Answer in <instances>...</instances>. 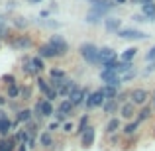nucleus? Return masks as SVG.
Wrapping results in <instances>:
<instances>
[{
	"label": "nucleus",
	"mask_w": 155,
	"mask_h": 151,
	"mask_svg": "<svg viewBox=\"0 0 155 151\" xmlns=\"http://www.w3.org/2000/svg\"><path fill=\"white\" fill-rule=\"evenodd\" d=\"M79 55L83 57L88 65L102 67V65H100V47H96L94 43H83V45H79Z\"/></svg>",
	"instance_id": "f257e3e1"
},
{
	"label": "nucleus",
	"mask_w": 155,
	"mask_h": 151,
	"mask_svg": "<svg viewBox=\"0 0 155 151\" xmlns=\"http://www.w3.org/2000/svg\"><path fill=\"white\" fill-rule=\"evenodd\" d=\"M8 45L16 51H28V49H31V47H35V41H34V38L28 35V34H18V35L8 39Z\"/></svg>",
	"instance_id": "f03ea898"
},
{
	"label": "nucleus",
	"mask_w": 155,
	"mask_h": 151,
	"mask_svg": "<svg viewBox=\"0 0 155 151\" xmlns=\"http://www.w3.org/2000/svg\"><path fill=\"white\" fill-rule=\"evenodd\" d=\"M53 114H55V108H53V102L47 100L45 96L43 98H39L38 102L34 104V118L35 120H41V118H51Z\"/></svg>",
	"instance_id": "7ed1b4c3"
},
{
	"label": "nucleus",
	"mask_w": 155,
	"mask_h": 151,
	"mask_svg": "<svg viewBox=\"0 0 155 151\" xmlns=\"http://www.w3.org/2000/svg\"><path fill=\"white\" fill-rule=\"evenodd\" d=\"M151 100V94H149L147 88H141V87H136L130 90V102H134V104L140 108V106L147 104V102Z\"/></svg>",
	"instance_id": "20e7f679"
},
{
	"label": "nucleus",
	"mask_w": 155,
	"mask_h": 151,
	"mask_svg": "<svg viewBox=\"0 0 155 151\" xmlns=\"http://www.w3.org/2000/svg\"><path fill=\"white\" fill-rule=\"evenodd\" d=\"M47 41H49L51 45L55 47L57 51H59V57H65V55L69 53V49H71V47H69V41L63 38V35H59V34H53L51 38L47 39Z\"/></svg>",
	"instance_id": "39448f33"
},
{
	"label": "nucleus",
	"mask_w": 155,
	"mask_h": 151,
	"mask_svg": "<svg viewBox=\"0 0 155 151\" xmlns=\"http://www.w3.org/2000/svg\"><path fill=\"white\" fill-rule=\"evenodd\" d=\"M104 100H106L104 92L100 90V88H96V90H91V94H88V98H87V102H84V106H87L88 110H92V108H102Z\"/></svg>",
	"instance_id": "423d86ee"
},
{
	"label": "nucleus",
	"mask_w": 155,
	"mask_h": 151,
	"mask_svg": "<svg viewBox=\"0 0 155 151\" xmlns=\"http://www.w3.org/2000/svg\"><path fill=\"white\" fill-rule=\"evenodd\" d=\"M79 140H81V147H83V149H91L92 145H94V141H96V130H94V126H88V128L79 136Z\"/></svg>",
	"instance_id": "0eeeda50"
},
{
	"label": "nucleus",
	"mask_w": 155,
	"mask_h": 151,
	"mask_svg": "<svg viewBox=\"0 0 155 151\" xmlns=\"http://www.w3.org/2000/svg\"><path fill=\"white\" fill-rule=\"evenodd\" d=\"M118 114H120V118L122 120H134V118L137 116V106L134 104V102H130V100H126V102H122L120 104V110H118Z\"/></svg>",
	"instance_id": "6e6552de"
},
{
	"label": "nucleus",
	"mask_w": 155,
	"mask_h": 151,
	"mask_svg": "<svg viewBox=\"0 0 155 151\" xmlns=\"http://www.w3.org/2000/svg\"><path fill=\"white\" fill-rule=\"evenodd\" d=\"M88 94H91V90H88L87 87H77L75 90L69 94V98H71V102L79 108V106H83L84 102H87V98H88Z\"/></svg>",
	"instance_id": "1a4fd4ad"
},
{
	"label": "nucleus",
	"mask_w": 155,
	"mask_h": 151,
	"mask_svg": "<svg viewBox=\"0 0 155 151\" xmlns=\"http://www.w3.org/2000/svg\"><path fill=\"white\" fill-rule=\"evenodd\" d=\"M38 55H39V57H43L45 61L59 59V51H57V49L51 45L49 41H45V43H39V45H38Z\"/></svg>",
	"instance_id": "9d476101"
},
{
	"label": "nucleus",
	"mask_w": 155,
	"mask_h": 151,
	"mask_svg": "<svg viewBox=\"0 0 155 151\" xmlns=\"http://www.w3.org/2000/svg\"><path fill=\"white\" fill-rule=\"evenodd\" d=\"M118 38H122V39H145L147 38V34L145 31H140V30H136V28H122L120 31H118Z\"/></svg>",
	"instance_id": "9b49d317"
},
{
	"label": "nucleus",
	"mask_w": 155,
	"mask_h": 151,
	"mask_svg": "<svg viewBox=\"0 0 155 151\" xmlns=\"http://www.w3.org/2000/svg\"><path fill=\"white\" fill-rule=\"evenodd\" d=\"M20 65H22V73L26 77H38L39 75V71L35 69V65H34V61H31V55H24L22 57V61H20Z\"/></svg>",
	"instance_id": "f8f14e48"
},
{
	"label": "nucleus",
	"mask_w": 155,
	"mask_h": 151,
	"mask_svg": "<svg viewBox=\"0 0 155 151\" xmlns=\"http://www.w3.org/2000/svg\"><path fill=\"white\" fill-rule=\"evenodd\" d=\"M100 79H102V83L114 84V87H118V88H120V84H122L120 75H118V73H114V71H108V69H102V71H100Z\"/></svg>",
	"instance_id": "ddd939ff"
},
{
	"label": "nucleus",
	"mask_w": 155,
	"mask_h": 151,
	"mask_svg": "<svg viewBox=\"0 0 155 151\" xmlns=\"http://www.w3.org/2000/svg\"><path fill=\"white\" fill-rule=\"evenodd\" d=\"M88 2L92 4V8L98 12H102V14H108L112 8H116V0H88Z\"/></svg>",
	"instance_id": "4468645a"
},
{
	"label": "nucleus",
	"mask_w": 155,
	"mask_h": 151,
	"mask_svg": "<svg viewBox=\"0 0 155 151\" xmlns=\"http://www.w3.org/2000/svg\"><path fill=\"white\" fill-rule=\"evenodd\" d=\"M141 128V122L137 120V118H134V120H128L124 126H122V136L124 137H128V136H134V133H137V130Z\"/></svg>",
	"instance_id": "2eb2a0df"
},
{
	"label": "nucleus",
	"mask_w": 155,
	"mask_h": 151,
	"mask_svg": "<svg viewBox=\"0 0 155 151\" xmlns=\"http://www.w3.org/2000/svg\"><path fill=\"white\" fill-rule=\"evenodd\" d=\"M155 116V108H153V104H143V106H140V110H137V120L143 124V122H147V120H151V118Z\"/></svg>",
	"instance_id": "dca6fc26"
},
{
	"label": "nucleus",
	"mask_w": 155,
	"mask_h": 151,
	"mask_svg": "<svg viewBox=\"0 0 155 151\" xmlns=\"http://www.w3.org/2000/svg\"><path fill=\"white\" fill-rule=\"evenodd\" d=\"M31 118H34V110L31 108H22L16 112V120H14V130L18 128L20 124H26V122H30Z\"/></svg>",
	"instance_id": "f3484780"
},
{
	"label": "nucleus",
	"mask_w": 155,
	"mask_h": 151,
	"mask_svg": "<svg viewBox=\"0 0 155 151\" xmlns=\"http://www.w3.org/2000/svg\"><path fill=\"white\" fill-rule=\"evenodd\" d=\"M38 145L41 149H51L53 145H55V140H53V136H51L49 130H45V132H41L38 136Z\"/></svg>",
	"instance_id": "a211bd4d"
},
{
	"label": "nucleus",
	"mask_w": 155,
	"mask_h": 151,
	"mask_svg": "<svg viewBox=\"0 0 155 151\" xmlns=\"http://www.w3.org/2000/svg\"><path fill=\"white\" fill-rule=\"evenodd\" d=\"M16 147H18L16 133H14V136H4V137H0V151H16Z\"/></svg>",
	"instance_id": "6ab92c4d"
},
{
	"label": "nucleus",
	"mask_w": 155,
	"mask_h": 151,
	"mask_svg": "<svg viewBox=\"0 0 155 151\" xmlns=\"http://www.w3.org/2000/svg\"><path fill=\"white\" fill-rule=\"evenodd\" d=\"M120 130H122V118L120 116H110L106 126H104V132L106 133H116Z\"/></svg>",
	"instance_id": "aec40b11"
},
{
	"label": "nucleus",
	"mask_w": 155,
	"mask_h": 151,
	"mask_svg": "<svg viewBox=\"0 0 155 151\" xmlns=\"http://www.w3.org/2000/svg\"><path fill=\"white\" fill-rule=\"evenodd\" d=\"M118 110H120V102H118V98H106V100H104L102 112L106 114V116H114Z\"/></svg>",
	"instance_id": "412c9836"
},
{
	"label": "nucleus",
	"mask_w": 155,
	"mask_h": 151,
	"mask_svg": "<svg viewBox=\"0 0 155 151\" xmlns=\"http://www.w3.org/2000/svg\"><path fill=\"white\" fill-rule=\"evenodd\" d=\"M104 28H106V31L118 34V31L122 30V20L120 18H114V16H108V18H104Z\"/></svg>",
	"instance_id": "4be33fe9"
},
{
	"label": "nucleus",
	"mask_w": 155,
	"mask_h": 151,
	"mask_svg": "<svg viewBox=\"0 0 155 151\" xmlns=\"http://www.w3.org/2000/svg\"><path fill=\"white\" fill-rule=\"evenodd\" d=\"M79 87L77 84V80H73V79H65V83H63V87L59 88V98H69V94H71L75 88Z\"/></svg>",
	"instance_id": "5701e85b"
},
{
	"label": "nucleus",
	"mask_w": 155,
	"mask_h": 151,
	"mask_svg": "<svg viewBox=\"0 0 155 151\" xmlns=\"http://www.w3.org/2000/svg\"><path fill=\"white\" fill-rule=\"evenodd\" d=\"M114 59H118V53L114 47H100V65H104V63H108V61H114Z\"/></svg>",
	"instance_id": "b1692460"
},
{
	"label": "nucleus",
	"mask_w": 155,
	"mask_h": 151,
	"mask_svg": "<svg viewBox=\"0 0 155 151\" xmlns=\"http://www.w3.org/2000/svg\"><path fill=\"white\" fill-rule=\"evenodd\" d=\"M104 16L106 14H102V12H98V10H94V8H91V10L87 12V16H84V20H87L88 24H100L104 20Z\"/></svg>",
	"instance_id": "393cba45"
},
{
	"label": "nucleus",
	"mask_w": 155,
	"mask_h": 151,
	"mask_svg": "<svg viewBox=\"0 0 155 151\" xmlns=\"http://www.w3.org/2000/svg\"><path fill=\"white\" fill-rule=\"evenodd\" d=\"M12 130H14V120H10V118H2V120H0V137L10 136Z\"/></svg>",
	"instance_id": "a878e982"
},
{
	"label": "nucleus",
	"mask_w": 155,
	"mask_h": 151,
	"mask_svg": "<svg viewBox=\"0 0 155 151\" xmlns=\"http://www.w3.org/2000/svg\"><path fill=\"white\" fill-rule=\"evenodd\" d=\"M141 6V14H145L149 18V22H153L155 20V0H151V2H143L140 4Z\"/></svg>",
	"instance_id": "bb28decb"
},
{
	"label": "nucleus",
	"mask_w": 155,
	"mask_h": 151,
	"mask_svg": "<svg viewBox=\"0 0 155 151\" xmlns=\"http://www.w3.org/2000/svg\"><path fill=\"white\" fill-rule=\"evenodd\" d=\"M20 92H22V84H20L18 80L6 87V96L8 98H18L20 100Z\"/></svg>",
	"instance_id": "cd10ccee"
},
{
	"label": "nucleus",
	"mask_w": 155,
	"mask_h": 151,
	"mask_svg": "<svg viewBox=\"0 0 155 151\" xmlns=\"http://www.w3.org/2000/svg\"><path fill=\"white\" fill-rule=\"evenodd\" d=\"M77 106L71 102V98H61V104H59V108L57 110H61L63 114H67V116H71L73 114V110H75Z\"/></svg>",
	"instance_id": "c85d7f7f"
},
{
	"label": "nucleus",
	"mask_w": 155,
	"mask_h": 151,
	"mask_svg": "<svg viewBox=\"0 0 155 151\" xmlns=\"http://www.w3.org/2000/svg\"><path fill=\"white\" fill-rule=\"evenodd\" d=\"M31 98H34V87H31V84H22L20 100H22V102H30Z\"/></svg>",
	"instance_id": "c756f323"
},
{
	"label": "nucleus",
	"mask_w": 155,
	"mask_h": 151,
	"mask_svg": "<svg viewBox=\"0 0 155 151\" xmlns=\"http://www.w3.org/2000/svg\"><path fill=\"white\" fill-rule=\"evenodd\" d=\"M122 132H116V133H106V141H108L112 147H118V145L122 143Z\"/></svg>",
	"instance_id": "7c9ffc66"
},
{
	"label": "nucleus",
	"mask_w": 155,
	"mask_h": 151,
	"mask_svg": "<svg viewBox=\"0 0 155 151\" xmlns=\"http://www.w3.org/2000/svg\"><path fill=\"white\" fill-rule=\"evenodd\" d=\"M100 90L104 92L106 98H116L118 96V87H114V84H106L104 83V87H100Z\"/></svg>",
	"instance_id": "2f4dec72"
},
{
	"label": "nucleus",
	"mask_w": 155,
	"mask_h": 151,
	"mask_svg": "<svg viewBox=\"0 0 155 151\" xmlns=\"http://www.w3.org/2000/svg\"><path fill=\"white\" fill-rule=\"evenodd\" d=\"M12 26L16 28V30H20V31H24L28 26H30V22H28L26 18H22V16H16L14 20H12Z\"/></svg>",
	"instance_id": "473e14b6"
},
{
	"label": "nucleus",
	"mask_w": 155,
	"mask_h": 151,
	"mask_svg": "<svg viewBox=\"0 0 155 151\" xmlns=\"http://www.w3.org/2000/svg\"><path fill=\"white\" fill-rule=\"evenodd\" d=\"M35 84H38V88H39V92H41V94H45L47 90H49V80H45V79H41V77H35Z\"/></svg>",
	"instance_id": "72a5a7b5"
},
{
	"label": "nucleus",
	"mask_w": 155,
	"mask_h": 151,
	"mask_svg": "<svg viewBox=\"0 0 155 151\" xmlns=\"http://www.w3.org/2000/svg\"><path fill=\"white\" fill-rule=\"evenodd\" d=\"M137 55V47H128L126 51H122V55H120V59L122 61H134V57Z\"/></svg>",
	"instance_id": "f704fd0d"
},
{
	"label": "nucleus",
	"mask_w": 155,
	"mask_h": 151,
	"mask_svg": "<svg viewBox=\"0 0 155 151\" xmlns=\"http://www.w3.org/2000/svg\"><path fill=\"white\" fill-rule=\"evenodd\" d=\"M88 126H91V124H88V116H87V114H83V116H81V120H79V126H77V132L75 133H77V136H81V133H83Z\"/></svg>",
	"instance_id": "c9c22d12"
},
{
	"label": "nucleus",
	"mask_w": 155,
	"mask_h": 151,
	"mask_svg": "<svg viewBox=\"0 0 155 151\" xmlns=\"http://www.w3.org/2000/svg\"><path fill=\"white\" fill-rule=\"evenodd\" d=\"M31 61H34V65H35V69H38L39 73H43L45 71V59L43 57H39V55H31Z\"/></svg>",
	"instance_id": "e433bc0d"
},
{
	"label": "nucleus",
	"mask_w": 155,
	"mask_h": 151,
	"mask_svg": "<svg viewBox=\"0 0 155 151\" xmlns=\"http://www.w3.org/2000/svg\"><path fill=\"white\" fill-rule=\"evenodd\" d=\"M137 140H140V136H137V133L128 136V137H126V141H124V149H134V147H136V143H137Z\"/></svg>",
	"instance_id": "4c0bfd02"
},
{
	"label": "nucleus",
	"mask_w": 155,
	"mask_h": 151,
	"mask_svg": "<svg viewBox=\"0 0 155 151\" xmlns=\"http://www.w3.org/2000/svg\"><path fill=\"white\" fill-rule=\"evenodd\" d=\"M16 140H18V143H26L28 140H30V133H28V130H18L16 132Z\"/></svg>",
	"instance_id": "58836bf2"
},
{
	"label": "nucleus",
	"mask_w": 155,
	"mask_h": 151,
	"mask_svg": "<svg viewBox=\"0 0 155 151\" xmlns=\"http://www.w3.org/2000/svg\"><path fill=\"white\" fill-rule=\"evenodd\" d=\"M136 77H137V71H136V69H132V71H128V73H122L120 79H122V83H130V80H134Z\"/></svg>",
	"instance_id": "ea45409f"
},
{
	"label": "nucleus",
	"mask_w": 155,
	"mask_h": 151,
	"mask_svg": "<svg viewBox=\"0 0 155 151\" xmlns=\"http://www.w3.org/2000/svg\"><path fill=\"white\" fill-rule=\"evenodd\" d=\"M43 96H45L47 100H51V102H53V100H57V98H59V90H57V88H53V87H49V90H47Z\"/></svg>",
	"instance_id": "a19ab883"
},
{
	"label": "nucleus",
	"mask_w": 155,
	"mask_h": 151,
	"mask_svg": "<svg viewBox=\"0 0 155 151\" xmlns=\"http://www.w3.org/2000/svg\"><path fill=\"white\" fill-rule=\"evenodd\" d=\"M49 77H57V79H67L65 69H49Z\"/></svg>",
	"instance_id": "79ce46f5"
},
{
	"label": "nucleus",
	"mask_w": 155,
	"mask_h": 151,
	"mask_svg": "<svg viewBox=\"0 0 155 151\" xmlns=\"http://www.w3.org/2000/svg\"><path fill=\"white\" fill-rule=\"evenodd\" d=\"M63 83H65V79H57V77H49V84L53 88H57L59 90L61 87H63Z\"/></svg>",
	"instance_id": "37998d69"
},
{
	"label": "nucleus",
	"mask_w": 155,
	"mask_h": 151,
	"mask_svg": "<svg viewBox=\"0 0 155 151\" xmlns=\"http://www.w3.org/2000/svg\"><path fill=\"white\" fill-rule=\"evenodd\" d=\"M0 83H4V84L8 87V84L16 83V77H14V75H10V73H8V75H2V77H0Z\"/></svg>",
	"instance_id": "c03bdc74"
},
{
	"label": "nucleus",
	"mask_w": 155,
	"mask_h": 151,
	"mask_svg": "<svg viewBox=\"0 0 155 151\" xmlns=\"http://www.w3.org/2000/svg\"><path fill=\"white\" fill-rule=\"evenodd\" d=\"M53 116H55V120L57 122H61V124H63V122H67V114H63V112H61V110H55V114H53Z\"/></svg>",
	"instance_id": "a18cd8bd"
},
{
	"label": "nucleus",
	"mask_w": 155,
	"mask_h": 151,
	"mask_svg": "<svg viewBox=\"0 0 155 151\" xmlns=\"http://www.w3.org/2000/svg\"><path fill=\"white\" fill-rule=\"evenodd\" d=\"M61 128H63V132H65V133H73L75 126H73L71 122H63V126H61Z\"/></svg>",
	"instance_id": "49530a36"
},
{
	"label": "nucleus",
	"mask_w": 155,
	"mask_h": 151,
	"mask_svg": "<svg viewBox=\"0 0 155 151\" xmlns=\"http://www.w3.org/2000/svg\"><path fill=\"white\" fill-rule=\"evenodd\" d=\"M132 20H134V22H137V24H140V22H149V18L145 14H136Z\"/></svg>",
	"instance_id": "de8ad7c7"
},
{
	"label": "nucleus",
	"mask_w": 155,
	"mask_h": 151,
	"mask_svg": "<svg viewBox=\"0 0 155 151\" xmlns=\"http://www.w3.org/2000/svg\"><path fill=\"white\" fill-rule=\"evenodd\" d=\"M59 128H61V122H51V124L47 126V130H49V132H57Z\"/></svg>",
	"instance_id": "09e8293b"
},
{
	"label": "nucleus",
	"mask_w": 155,
	"mask_h": 151,
	"mask_svg": "<svg viewBox=\"0 0 155 151\" xmlns=\"http://www.w3.org/2000/svg\"><path fill=\"white\" fill-rule=\"evenodd\" d=\"M145 59H147V61H155V45H153L147 53H145Z\"/></svg>",
	"instance_id": "8fccbe9b"
},
{
	"label": "nucleus",
	"mask_w": 155,
	"mask_h": 151,
	"mask_svg": "<svg viewBox=\"0 0 155 151\" xmlns=\"http://www.w3.org/2000/svg\"><path fill=\"white\" fill-rule=\"evenodd\" d=\"M155 71V61H149V65H147V69L143 71V75H149V73H153Z\"/></svg>",
	"instance_id": "3c124183"
},
{
	"label": "nucleus",
	"mask_w": 155,
	"mask_h": 151,
	"mask_svg": "<svg viewBox=\"0 0 155 151\" xmlns=\"http://www.w3.org/2000/svg\"><path fill=\"white\" fill-rule=\"evenodd\" d=\"M30 147H28V143H18V147H16V151H28Z\"/></svg>",
	"instance_id": "603ef678"
},
{
	"label": "nucleus",
	"mask_w": 155,
	"mask_h": 151,
	"mask_svg": "<svg viewBox=\"0 0 155 151\" xmlns=\"http://www.w3.org/2000/svg\"><path fill=\"white\" fill-rule=\"evenodd\" d=\"M6 104H8V96L0 94V106H6Z\"/></svg>",
	"instance_id": "864d4df0"
},
{
	"label": "nucleus",
	"mask_w": 155,
	"mask_h": 151,
	"mask_svg": "<svg viewBox=\"0 0 155 151\" xmlns=\"http://www.w3.org/2000/svg\"><path fill=\"white\" fill-rule=\"evenodd\" d=\"M39 16H41V18H49V10H41V14H39Z\"/></svg>",
	"instance_id": "5fc2aeb1"
},
{
	"label": "nucleus",
	"mask_w": 155,
	"mask_h": 151,
	"mask_svg": "<svg viewBox=\"0 0 155 151\" xmlns=\"http://www.w3.org/2000/svg\"><path fill=\"white\" fill-rule=\"evenodd\" d=\"M126 2H130V0H116V4H126Z\"/></svg>",
	"instance_id": "6e6d98bb"
},
{
	"label": "nucleus",
	"mask_w": 155,
	"mask_h": 151,
	"mask_svg": "<svg viewBox=\"0 0 155 151\" xmlns=\"http://www.w3.org/2000/svg\"><path fill=\"white\" fill-rule=\"evenodd\" d=\"M31 4H39V2H43V0H30Z\"/></svg>",
	"instance_id": "4d7b16f0"
},
{
	"label": "nucleus",
	"mask_w": 155,
	"mask_h": 151,
	"mask_svg": "<svg viewBox=\"0 0 155 151\" xmlns=\"http://www.w3.org/2000/svg\"><path fill=\"white\" fill-rule=\"evenodd\" d=\"M151 136H153V137H155V126H153V132H151Z\"/></svg>",
	"instance_id": "13d9d810"
},
{
	"label": "nucleus",
	"mask_w": 155,
	"mask_h": 151,
	"mask_svg": "<svg viewBox=\"0 0 155 151\" xmlns=\"http://www.w3.org/2000/svg\"><path fill=\"white\" fill-rule=\"evenodd\" d=\"M0 47H2V43H0Z\"/></svg>",
	"instance_id": "bf43d9fd"
},
{
	"label": "nucleus",
	"mask_w": 155,
	"mask_h": 151,
	"mask_svg": "<svg viewBox=\"0 0 155 151\" xmlns=\"http://www.w3.org/2000/svg\"><path fill=\"white\" fill-rule=\"evenodd\" d=\"M153 94H155V90H153Z\"/></svg>",
	"instance_id": "052dcab7"
},
{
	"label": "nucleus",
	"mask_w": 155,
	"mask_h": 151,
	"mask_svg": "<svg viewBox=\"0 0 155 151\" xmlns=\"http://www.w3.org/2000/svg\"><path fill=\"white\" fill-rule=\"evenodd\" d=\"M153 108H155V106H153Z\"/></svg>",
	"instance_id": "680f3d73"
}]
</instances>
